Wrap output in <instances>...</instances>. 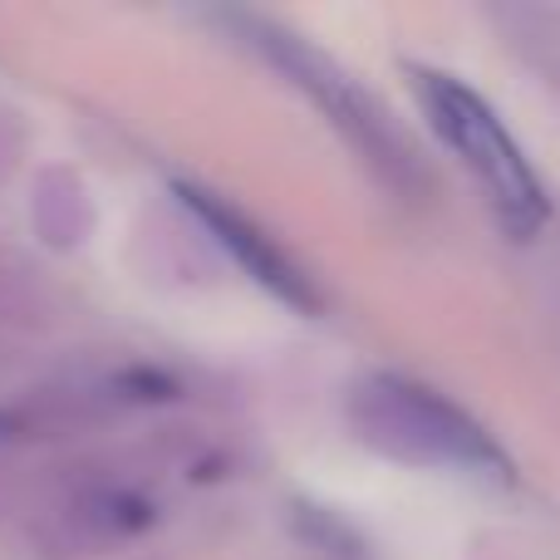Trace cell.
<instances>
[{"instance_id": "cell-1", "label": "cell", "mask_w": 560, "mask_h": 560, "mask_svg": "<svg viewBox=\"0 0 560 560\" xmlns=\"http://www.w3.org/2000/svg\"><path fill=\"white\" fill-rule=\"evenodd\" d=\"M418 98H423L428 118H433L438 138L463 158V167L477 177V187L487 192V202L497 207L502 226L512 236H536L551 217V202L541 192V177L532 173L526 153L516 148V138L502 128V118L453 74H433L418 69Z\"/></svg>"}, {"instance_id": "cell-2", "label": "cell", "mask_w": 560, "mask_h": 560, "mask_svg": "<svg viewBox=\"0 0 560 560\" xmlns=\"http://www.w3.org/2000/svg\"><path fill=\"white\" fill-rule=\"evenodd\" d=\"M359 404L374 408V418L364 423L374 443H388L398 433L408 457H443V463L457 467H482V472L497 467V472H506L492 438L467 413H457L453 404H443L433 388L404 384V378H374Z\"/></svg>"}, {"instance_id": "cell-3", "label": "cell", "mask_w": 560, "mask_h": 560, "mask_svg": "<svg viewBox=\"0 0 560 560\" xmlns=\"http://www.w3.org/2000/svg\"><path fill=\"white\" fill-rule=\"evenodd\" d=\"M252 35H261V45L290 69V79H295L300 89H310V94L325 104V114L335 118L349 138H359V143H364L374 158H384L388 148H394V133L384 128V114H378V108L359 94L354 79H349L345 69H335L325 55H315L310 45H300L295 35H280V30L261 25V20L252 25Z\"/></svg>"}, {"instance_id": "cell-4", "label": "cell", "mask_w": 560, "mask_h": 560, "mask_svg": "<svg viewBox=\"0 0 560 560\" xmlns=\"http://www.w3.org/2000/svg\"><path fill=\"white\" fill-rule=\"evenodd\" d=\"M187 202H192V212L202 217L207 226L217 232V242L226 246V252L236 256V261L246 266V276L252 280H261L271 295H280L285 305H300V310H315V295H310V285H305V276L295 271V266L285 261V256L276 252L271 242H266L256 226H246L236 212H226L222 202H212L207 192H183Z\"/></svg>"}]
</instances>
